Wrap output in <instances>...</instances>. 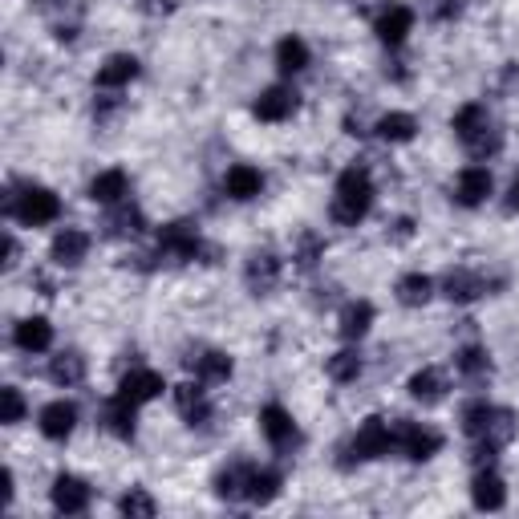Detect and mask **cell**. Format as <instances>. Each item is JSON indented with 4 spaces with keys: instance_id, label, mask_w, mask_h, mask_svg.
I'll list each match as a JSON object with an SVG mask.
<instances>
[{
    "instance_id": "1f68e13d",
    "label": "cell",
    "mask_w": 519,
    "mask_h": 519,
    "mask_svg": "<svg viewBox=\"0 0 519 519\" xmlns=\"http://www.w3.org/2000/svg\"><path fill=\"white\" fill-rule=\"evenodd\" d=\"M276 65H280V73H301L309 65V45L301 37H284L276 45Z\"/></svg>"
},
{
    "instance_id": "f546056e",
    "label": "cell",
    "mask_w": 519,
    "mask_h": 519,
    "mask_svg": "<svg viewBox=\"0 0 519 519\" xmlns=\"http://www.w3.org/2000/svg\"><path fill=\"white\" fill-rule=\"evenodd\" d=\"M280 495V471H260V467H252V475H248V495L244 499H252V503H272Z\"/></svg>"
},
{
    "instance_id": "ffe728a7",
    "label": "cell",
    "mask_w": 519,
    "mask_h": 519,
    "mask_svg": "<svg viewBox=\"0 0 519 519\" xmlns=\"http://www.w3.org/2000/svg\"><path fill=\"white\" fill-rule=\"evenodd\" d=\"M13 341H17V349H25V353H41V349L53 345V325H49L45 317H25V321L13 329Z\"/></svg>"
},
{
    "instance_id": "4dcf8cb0",
    "label": "cell",
    "mask_w": 519,
    "mask_h": 519,
    "mask_svg": "<svg viewBox=\"0 0 519 519\" xmlns=\"http://www.w3.org/2000/svg\"><path fill=\"white\" fill-rule=\"evenodd\" d=\"M248 475H252V467H244V463L219 471L215 475V495L219 499H244L248 495Z\"/></svg>"
},
{
    "instance_id": "4316f807",
    "label": "cell",
    "mask_w": 519,
    "mask_h": 519,
    "mask_svg": "<svg viewBox=\"0 0 519 519\" xmlns=\"http://www.w3.org/2000/svg\"><path fill=\"white\" fill-rule=\"evenodd\" d=\"M106 228H110V236H138V232H146V219H142L138 207H130V203L122 199V203H114Z\"/></svg>"
},
{
    "instance_id": "7402d4cb",
    "label": "cell",
    "mask_w": 519,
    "mask_h": 519,
    "mask_svg": "<svg viewBox=\"0 0 519 519\" xmlns=\"http://www.w3.org/2000/svg\"><path fill=\"white\" fill-rule=\"evenodd\" d=\"M442 394H447V382H442V374H438L434 365L418 369V374L410 378V398H414V402L434 406V402H442Z\"/></svg>"
},
{
    "instance_id": "cb8c5ba5",
    "label": "cell",
    "mask_w": 519,
    "mask_h": 519,
    "mask_svg": "<svg viewBox=\"0 0 519 519\" xmlns=\"http://www.w3.org/2000/svg\"><path fill=\"white\" fill-rule=\"evenodd\" d=\"M175 406H179V414L191 422V426H199V422H207L211 418V406H207V394L199 390V386H179L175 390Z\"/></svg>"
},
{
    "instance_id": "e575fe53",
    "label": "cell",
    "mask_w": 519,
    "mask_h": 519,
    "mask_svg": "<svg viewBox=\"0 0 519 519\" xmlns=\"http://www.w3.org/2000/svg\"><path fill=\"white\" fill-rule=\"evenodd\" d=\"M455 365H459V374H463V378H471V382H479V378H487V374H491V361H487V353H483L479 345L463 349V353L455 357Z\"/></svg>"
},
{
    "instance_id": "d590c367",
    "label": "cell",
    "mask_w": 519,
    "mask_h": 519,
    "mask_svg": "<svg viewBox=\"0 0 519 519\" xmlns=\"http://www.w3.org/2000/svg\"><path fill=\"white\" fill-rule=\"evenodd\" d=\"M357 374H361V357L353 349H341V353L329 357V378L333 382H353Z\"/></svg>"
},
{
    "instance_id": "277c9868",
    "label": "cell",
    "mask_w": 519,
    "mask_h": 519,
    "mask_svg": "<svg viewBox=\"0 0 519 519\" xmlns=\"http://www.w3.org/2000/svg\"><path fill=\"white\" fill-rule=\"evenodd\" d=\"M390 451H394V430H390V422H386V418H365V422L357 426V434L345 442L341 467L374 463V459H382V455H390Z\"/></svg>"
},
{
    "instance_id": "603a6c76",
    "label": "cell",
    "mask_w": 519,
    "mask_h": 519,
    "mask_svg": "<svg viewBox=\"0 0 519 519\" xmlns=\"http://www.w3.org/2000/svg\"><path fill=\"white\" fill-rule=\"evenodd\" d=\"M248 288L252 292H268V288H276V280H280V260L272 256V252H260V256H252L248 260Z\"/></svg>"
},
{
    "instance_id": "44dd1931",
    "label": "cell",
    "mask_w": 519,
    "mask_h": 519,
    "mask_svg": "<svg viewBox=\"0 0 519 519\" xmlns=\"http://www.w3.org/2000/svg\"><path fill=\"white\" fill-rule=\"evenodd\" d=\"M126 191H130V179H126V171H102L94 183H90V199L94 203H102V207H114V203H122L126 199Z\"/></svg>"
},
{
    "instance_id": "5b68a950",
    "label": "cell",
    "mask_w": 519,
    "mask_h": 519,
    "mask_svg": "<svg viewBox=\"0 0 519 519\" xmlns=\"http://www.w3.org/2000/svg\"><path fill=\"white\" fill-rule=\"evenodd\" d=\"M5 211L13 219H21V224H29V228H41V224H53V219L61 215V199L49 187H25L21 195L5 199Z\"/></svg>"
},
{
    "instance_id": "52a82bcc",
    "label": "cell",
    "mask_w": 519,
    "mask_h": 519,
    "mask_svg": "<svg viewBox=\"0 0 519 519\" xmlns=\"http://www.w3.org/2000/svg\"><path fill=\"white\" fill-rule=\"evenodd\" d=\"M199 252H203V240H199V232H195L191 224H167V228L159 232V256H163V260L187 264V260H195Z\"/></svg>"
},
{
    "instance_id": "f1b7e54d",
    "label": "cell",
    "mask_w": 519,
    "mask_h": 519,
    "mask_svg": "<svg viewBox=\"0 0 519 519\" xmlns=\"http://www.w3.org/2000/svg\"><path fill=\"white\" fill-rule=\"evenodd\" d=\"M378 138L382 142H410L414 138V130H418V122H414V114H402V110H394V114H386V118H378Z\"/></svg>"
},
{
    "instance_id": "8fae6325",
    "label": "cell",
    "mask_w": 519,
    "mask_h": 519,
    "mask_svg": "<svg viewBox=\"0 0 519 519\" xmlns=\"http://www.w3.org/2000/svg\"><path fill=\"white\" fill-rule=\"evenodd\" d=\"M53 507L65 511V515L86 511V507H90V487H86V479H78V475H57V479H53Z\"/></svg>"
},
{
    "instance_id": "484cf974",
    "label": "cell",
    "mask_w": 519,
    "mask_h": 519,
    "mask_svg": "<svg viewBox=\"0 0 519 519\" xmlns=\"http://www.w3.org/2000/svg\"><path fill=\"white\" fill-rule=\"evenodd\" d=\"M191 365H195V374H199L203 382H228V378H232V357L219 353V349H207V353L191 357Z\"/></svg>"
},
{
    "instance_id": "8d00e7d4",
    "label": "cell",
    "mask_w": 519,
    "mask_h": 519,
    "mask_svg": "<svg viewBox=\"0 0 519 519\" xmlns=\"http://www.w3.org/2000/svg\"><path fill=\"white\" fill-rule=\"evenodd\" d=\"M118 511H122V515H138V519H151V515H155L159 507H155V499H151V495H146L142 487H130V491L122 495Z\"/></svg>"
},
{
    "instance_id": "d4e9b609",
    "label": "cell",
    "mask_w": 519,
    "mask_h": 519,
    "mask_svg": "<svg viewBox=\"0 0 519 519\" xmlns=\"http://www.w3.org/2000/svg\"><path fill=\"white\" fill-rule=\"evenodd\" d=\"M49 378L57 382V386H78L82 378H86V357L82 353H57L53 357V365H49Z\"/></svg>"
},
{
    "instance_id": "ba28073f",
    "label": "cell",
    "mask_w": 519,
    "mask_h": 519,
    "mask_svg": "<svg viewBox=\"0 0 519 519\" xmlns=\"http://www.w3.org/2000/svg\"><path fill=\"white\" fill-rule=\"evenodd\" d=\"M163 378L155 374V369H130V374L118 382V398H126L130 406H146V402H155L163 394Z\"/></svg>"
},
{
    "instance_id": "8992f818",
    "label": "cell",
    "mask_w": 519,
    "mask_h": 519,
    "mask_svg": "<svg viewBox=\"0 0 519 519\" xmlns=\"http://www.w3.org/2000/svg\"><path fill=\"white\" fill-rule=\"evenodd\" d=\"M390 430H394V451H402V455L414 459V463H426V459H434V455L442 451V434L430 430V426H418V422L394 418Z\"/></svg>"
},
{
    "instance_id": "4fadbf2b",
    "label": "cell",
    "mask_w": 519,
    "mask_h": 519,
    "mask_svg": "<svg viewBox=\"0 0 519 519\" xmlns=\"http://www.w3.org/2000/svg\"><path fill=\"white\" fill-rule=\"evenodd\" d=\"M410 29H414V13H410L406 5H390V9L378 17V25H374L378 41L390 45V49H398V45L410 37Z\"/></svg>"
},
{
    "instance_id": "e0dca14e",
    "label": "cell",
    "mask_w": 519,
    "mask_h": 519,
    "mask_svg": "<svg viewBox=\"0 0 519 519\" xmlns=\"http://www.w3.org/2000/svg\"><path fill=\"white\" fill-rule=\"evenodd\" d=\"M471 499H475L479 511H499V507L507 503V487H503V479H499L491 467H479L475 487H471Z\"/></svg>"
},
{
    "instance_id": "83f0119b",
    "label": "cell",
    "mask_w": 519,
    "mask_h": 519,
    "mask_svg": "<svg viewBox=\"0 0 519 519\" xmlns=\"http://www.w3.org/2000/svg\"><path fill=\"white\" fill-rule=\"evenodd\" d=\"M369 325H374V305L369 301H357V305H349L341 313V337L345 341H361L369 333Z\"/></svg>"
},
{
    "instance_id": "9a60e30c",
    "label": "cell",
    "mask_w": 519,
    "mask_h": 519,
    "mask_svg": "<svg viewBox=\"0 0 519 519\" xmlns=\"http://www.w3.org/2000/svg\"><path fill=\"white\" fill-rule=\"evenodd\" d=\"M442 292H447V301H455V305H471L487 292V280L479 272L459 268V272H451L447 280H442Z\"/></svg>"
},
{
    "instance_id": "2e32d148",
    "label": "cell",
    "mask_w": 519,
    "mask_h": 519,
    "mask_svg": "<svg viewBox=\"0 0 519 519\" xmlns=\"http://www.w3.org/2000/svg\"><path fill=\"white\" fill-rule=\"evenodd\" d=\"M138 78V57L134 53H114V57H106V65L98 69V86L102 90H122V86H130Z\"/></svg>"
},
{
    "instance_id": "836d02e7",
    "label": "cell",
    "mask_w": 519,
    "mask_h": 519,
    "mask_svg": "<svg viewBox=\"0 0 519 519\" xmlns=\"http://www.w3.org/2000/svg\"><path fill=\"white\" fill-rule=\"evenodd\" d=\"M134 410H138V406H130L126 398H114L110 410H106V426H110V434H118V438H134Z\"/></svg>"
},
{
    "instance_id": "ab89813d",
    "label": "cell",
    "mask_w": 519,
    "mask_h": 519,
    "mask_svg": "<svg viewBox=\"0 0 519 519\" xmlns=\"http://www.w3.org/2000/svg\"><path fill=\"white\" fill-rule=\"evenodd\" d=\"M507 207H511V211H519V183H515V187H511V195H507Z\"/></svg>"
},
{
    "instance_id": "30bf717a",
    "label": "cell",
    "mask_w": 519,
    "mask_h": 519,
    "mask_svg": "<svg viewBox=\"0 0 519 519\" xmlns=\"http://www.w3.org/2000/svg\"><path fill=\"white\" fill-rule=\"evenodd\" d=\"M86 252H90V236H86L82 228L57 232V236H53V248H49L53 264H61V268H78V264L86 260Z\"/></svg>"
},
{
    "instance_id": "6da1fadb",
    "label": "cell",
    "mask_w": 519,
    "mask_h": 519,
    "mask_svg": "<svg viewBox=\"0 0 519 519\" xmlns=\"http://www.w3.org/2000/svg\"><path fill=\"white\" fill-rule=\"evenodd\" d=\"M463 430L479 442L475 463H479V467H491L495 451L515 434V422H511L507 410H499V406H491V402H471V406L463 410Z\"/></svg>"
},
{
    "instance_id": "3957f363",
    "label": "cell",
    "mask_w": 519,
    "mask_h": 519,
    "mask_svg": "<svg viewBox=\"0 0 519 519\" xmlns=\"http://www.w3.org/2000/svg\"><path fill=\"white\" fill-rule=\"evenodd\" d=\"M455 134H459V142L467 146L475 159H487V155H495L499 146H503L499 130L487 118V106H479V102H471V106H463L455 114Z\"/></svg>"
},
{
    "instance_id": "7c38bea8",
    "label": "cell",
    "mask_w": 519,
    "mask_h": 519,
    "mask_svg": "<svg viewBox=\"0 0 519 519\" xmlns=\"http://www.w3.org/2000/svg\"><path fill=\"white\" fill-rule=\"evenodd\" d=\"M73 426H78V406L73 402H49L45 410H41V434L45 438H53V442H65L69 434H73Z\"/></svg>"
},
{
    "instance_id": "d6a6232c",
    "label": "cell",
    "mask_w": 519,
    "mask_h": 519,
    "mask_svg": "<svg viewBox=\"0 0 519 519\" xmlns=\"http://www.w3.org/2000/svg\"><path fill=\"white\" fill-rule=\"evenodd\" d=\"M430 292H434V280H430V276H422V272H410V276H402V280H398V301H402V305H410V309L426 305V301H430Z\"/></svg>"
},
{
    "instance_id": "ac0fdd59",
    "label": "cell",
    "mask_w": 519,
    "mask_h": 519,
    "mask_svg": "<svg viewBox=\"0 0 519 519\" xmlns=\"http://www.w3.org/2000/svg\"><path fill=\"white\" fill-rule=\"evenodd\" d=\"M224 191H228L232 199L248 203V199H256V195L264 191V175H260L256 167H248V163H236V167L224 175Z\"/></svg>"
},
{
    "instance_id": "5bb4252c",
    "label": "cell",
    "mask_w": 519,
    "mask_h": 519,
    "mask_svg": "<svg viewBox=\"0 0 519 519\" xmlns=\"http://www.w3.org/2000/svg\"><path fill=\"white\" fill-rule=\"evenodd\" d=\"M252 114H256L260 122H284V118L296 114V94L284 90V86H272V90H264V94L256 98Z\"/></svg>"
},
{
    "instance_id": "d6986e66",
    "label": "cell",
    "mask_w": 519,
    "mask_h": 519,
    "mask_svg": "<svg viewBox=\"0 0 519 519\" xmlns=\"http://www.w3.org/2000/svg\"><path fill=\"white\" fill-rule=\"evenodd\" d=\"M487 195H491V175H487V167H467V171H459L455 199H459L463 207H479Z\"/></svg>"
},
{
    "instance_id": "9c48e42d",
    "label": "cell",
    "mask_w": 519,
    "mask_h": 519,
    "mask_svg": "<svg viewBox=\"0 0 519 519\" xmlns=\"http://www.w3.org/2000/svg\"><path fill=\"white\" fill-rule=\"evenodd\" d=\"M260 430H264V438L272 442L276 451H288L292 442H296V422H292V414L284 410V406H264L260 410Z\"/></svg>"
},
{
    "instance_id": "f35d334b",
    "label": "cell",
    "mask_w": 519,
    "mask_h": 519,
    "mask_svg": "<svg viewBox=\"0 0 519 519\" xmlns=\"http://www.w3.org/2000/svg\"><path fill=\"white\" fill-rule=\"evenodd\" d=\"M175 9H179V0H146V13H155V17L159 13H175Z\"/></svg>"
},
{
    "instance_id": "74e56055",
    "label": "cell",
    "mask_w": 519,
    "mask_h": 519,
    "mask_svg": "<svg viewBox=\"0 0 519 519\" xmlns=\"http://www.w3.org/2000/svg\"><path fill=\"white\" fill-rule=\"evenodd\" d=\"M0 406H5V414H0V422H21L25 418V398H21V390L17 386H5L0 390Z\"/></svg>"
},
{
    "instance_id": "7a4b0ae2",
    "label": "cell",
    "mask_w": 519,
    "mask_h": 519,
    "mask_svg": "<svg viewBox=\"0 0 519 519\" xmlns=\"http://www.w3.org/2000/svg\"><path fill=\"white\" fill-rule=\"evenodd\" d=\"M369 207H374V179H369V171L365 167L341 171L337 191H333V219L341 228H357L369 215Z\"/></svg>"
}]
</instances>
